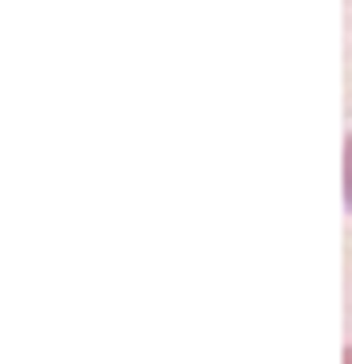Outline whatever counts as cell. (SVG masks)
Returning <instances> with one entry per match:
<instances>
[{
    "mask_svg": "<svg viewBox=\"0 0 352 364\" xmlns=\"http://www.w3.org/2000/svg\"><path fill=\"white\" fill-rule=\"evenodd\" d=\"M344 204H349V216H352V129L344 138Z\"/></svg>",
    "mask_w": 352,
    "mask_h": 364,
    "instance_id": "cell-1",
    "label": "cell"
},
{
    "mask_svg": "<svg viewBox=\"0 0 352 364\" xmlns=\"http://www.w3.org/2000/svg\"><path fill=\"white\" fill-rule=\"evenodd\" d=\"M344 364H352V349H349V353H344Z\"/></svg>",
    "mask_w": 352,
    "mask_h": 364,
    "instance_id": "cell-2",
    "label": "cell"
}]
</instances>
